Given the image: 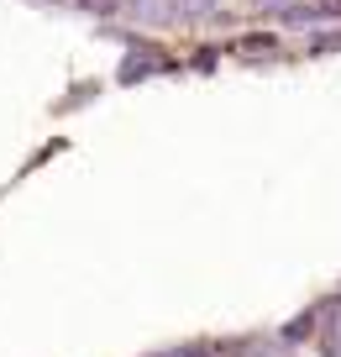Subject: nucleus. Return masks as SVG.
Wrapping results in <instances>:
<instances>
[{"label":"nucleus","instance_id":"nucleus-1","mask_svg":"<svg viewBox=\"0 0 341 357\" xmlns=\"http://www.w3.org/2000/svg\"><path fill=\"white\" fill-rule=\"evenodd\" d=\"M326 352H331V357H341V315H336V326H331V342H326Z\"/></svg>","mask_w":341,"mask_h":357}]
</instances>
